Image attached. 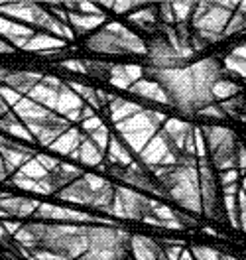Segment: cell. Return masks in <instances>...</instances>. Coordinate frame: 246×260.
I'll list each match as a JSON object with an SVG mask.
<instances>
[{
  "mask_svg": "<svg viewBox=\"0 0 246 260\" xmlns=\"http://www.w3.org/2000/svg\"><path fill=\"white\" fill-rule=\"evenodd\" d=\"M6 239H8V233H6V231H4V227H2V223H0V241H2V243H4V241H6Z\"/></svg>",
  "mask_w": 246,
  "mask_h": 260,
  "instance_id": "61",
  "label": "cell"
},
{
  "mask_svg": "<svg viewBox=\"0 0 246 260\" xmlns=\"http://www.w3.org/2000/svg\"><path fill=\"white\" fill-rule=\"evenodd\" d=\"M230 55L240 57V59H246V44H242V46H236V48L232 49V53H230Z\"/></svg>",
  "mask_w": 246,
  "mask_h": 260,
  "instance_id": "55",
  "label": "cell"
},
{
  "mask_svg": "<svg viewBox=\"0 0 246 260\" xmlns=\"http://www.w3.org/2000/svg\"><path fill=\"white\" fill-rule=\"evenodd\" d=\"M199 170V189H201V209L203 213L213 219V221H223V213H221V203H219V187H217V179L211 170V166L207 160H199L197 164Z\"/></svg>",
  "mask_w": 246,
  "mask_h": 260,
  "instance_id": "15",
  "label": "cell"
},
{
  "mask_svg": "<svg viewBox=\"0 0 246 260\" xmlns=\"http://www.w3.org/2000/svg\"><path fill=\"white\" fill-rule=\"evenodd\" d=\"M8 113H10V109H8V107H6V103L0 99V118H2L4 114H8Z\"/></svg>",
  "mask_w": 246,
  "mask_h": 260,
  "instance_id": "59",
  "label": "cell"
},
{
  "mask_svg": "<svg viewBox=\"0 0 246 260\" xmlns=\"http://www.w3.org/2000/svg\"><path fill=\"white\" fill-rule=\"evenodd\" d=\"M164 197L173 199L181 209L187 213L199 215L201 209V189H199V170H197V158H185L181 156L178 166L169 168L164 176L156 179Z\"/></svg>",
  "mask_w": 246,
  "mask_h": 260,
  "instance_id": "4",
  "label": "cell"
},
{
  "mask_svg": "<svg viewBox=\"0 0 246 260\" xmlns=\"http://www.w3.org/2000/svg\"><path fill=\"white\" fill-rule=\"evenodd\" d=\"M12 51H14V48L10 44H6L4 40H0V53H12Z\"/></svg>",
  "mask_w": 246,
  "mask_h": 260,
  "instance_id": "56",
  "label": "cell"
},
{
  "mask_svg": "<svg viewBox=\"0 0 246 260\" xmlns=\"http://www.w3.org/2000/svg\"><path fill=\"white\" fill-rule=\"evenodd\" d=\"M38 201L36 199H28V197H16V195H8L4 199H0V217L8 219V217H14V219H24V217H30L38 209Z\"/></svg>",
  "mask_w": 246,
  "mask_h": 260,
  "instance_id": "22",
  "label": "cell"
},
{
  "mask_svg": "<svg viewBox=\"0 0 246 260\" xmlns=\"http://www.w3.org/2000/svg\"><path fill=\"white\" fill-rule=\"evenodd\" d=\"M211 95H213L215 101L225 103V101H229V99H232V97H238V95H240V87H238L236 83L227 81V79H219V81H215L213 87H211Z\"/></svg>",
  "mask_w": 246,
  "mask_h": 260,
  "instance_id": "37",
  "label": "cell"
},
{
  "mask_svg": "<svg viewBox=\"0 0 246 260\" xmlns=\"http://www.w3.org/2000/svg\"><path fill=\"white\" fill-rule=\"evenodd\" d=\"M33 158H36V160H38L40 164H42V168H46L48 172H53V170H55V168L61 164L59 160H55L53 156H49V154H36Z\"/></svg>",
  "mask_w": 246,
  "mask_h": 260,
  "instance_id": "49",
  "label": "cell"
},
{
  "mask_svg": "<svg viewBox=\"0 0 246 260\" xmlns=\"http://www.w3.org/2000/svg\"><path fill=\"white\" fill-rule=\"evenodd\" d=\"M85 140V134H83L81 130L77 128H69L65 130L55 142H51L49 144V150L53 152V154H61V156H71L77 148L81 146V142Z\"/></svg>",
  "mask_w": 246,
  "mask_h": 260,
  "instance_id": "28",
  "label": "cell"
},
{
  "mask_svg": "<svg viewBox=\"0 0 246 260\" xmlns=\"http://www.w3.org/2000/svg\"><path fill=\"white\" fill-rule=\"evenodd\" d=\"M6 178H8V172H6L4 162H2V156H0V181H6Z\"/></svg>",
  "mask_w": 246,
  "mask_h": 260,
  "instance_id": "57",
  "label": "cell"
},
{
  "mask_svg": "<svg viewBox=\"0 0 246 260\" xmlns=\"http://www.w3.org/2000/svg\"><path fill=\"white\" fill-rule=\"evenodd\" d=\"M0 16L16 20V22L32 28V30L40 28L46 34L61 38L65 42L75 38V34L71 32V28L67 24L59 22L46 6L38 4V2H2L0 4Z\"/></svg>",
  "mask_w": 246,
  "mask_h": 260,
  "instance_id": "6",
  "label": "cell"
},
{
  "mask_svg": "<svg viewBox=\"0 0 246 260\" xmlns=\"http://www.w3.org/2000/svg\"><path fill=\"white\" fill-rule=\"evenodd\" d=\"M144 107H140V105H136V103H132V101H126V99H118V97H113V101L109 103V113H111V120L118 124V122H122V120H126V118H130L134 116L136 113H140Z\"/></svg>",
  "mask_w": 246,
  "mask_h": 260,
  "instance_id": "33",
  "label": "cell"
},
{
  "mask_svg": "<svg viewBox=\"0 0 246 260\" xmlns=\"http://www.w3.org/2000/svg\"><path fill=\"white\" fill-rule=\"evenodd\" d=\"M240 189L244 191V195H246V176H242V183H240Z\"/></svg>",
  "mask_w": 246,
  "mask_h": 260,
  "instance_id": "62",
  "label": "cell"
},
{
  "mask_svg": "<svg viewBox=\"0 0 246 260\" xmlns=\"http://www.w3.org/2000/svg\"><path fill=\"white\" fill-rule=\"evenodd\" d=\"M104 158H107V162L111 164V166L122 168V170H126V168L134 162V160H132L130 150L124 146L122 140H120L118 136H115V134H111V140H109V146H107Z\"/></svg>",
  "mask_w": 246,
  "mask_h": 260,
  "instance_id": "30",
  "label": "cell"
},
{
  "mask_svg": "<svg viewBox=\"0 0 246 260\" xmlns=\"http://www.w3.org/2000/svg\"><path fill=\"white\" fill-rule=\"evenodd\" d=\"M12 113L16 114V118L28 128V132L33 136L36 144L49 146L51 142H55L65 130H69V120L53 114L51 111L44 109L42 105L33 103L32 99L22 97V101L12 109Z\"/></svg>",
  "mask_w": 246,
  "mask_h": 260,
  "instance_id": "5",
  "label": "cell"
},
{
  "mask_svg": "<svg viewBox=\"0 0 246 260\" xmlns=\"http://www.w3.org/2000/svg\"><path fill=\"white\" fill-rule=\"evenodd\" d=\"M238 179H240V172H238V170L221 172V183H223V187H225V185H234V183H238Z\"/></svg>",
  "mask_w": 246,
  "mask_h": 260,
  "instance_id": "51",
  "label": "cell"
},
{
  "mask_svg": "<svg viewBox=\"0 0 246 260\" xmlns=\"http://www.w3.org/2000/svg\"><path fill=\"white\" fill-rule=\"evenodd\" d=\"M238 32H246V18L242 16V14H238V12H234L232 18H230L229 26H227L225 32H223V38L232 36V34H238Z\"/></svg>",
  "mask_w": 246,
  "mask_h": 260,
  "instance_id": "44",
  "label": "cell"
},
{
  "mask_svg": "<svg viewBox=\"0 0 246 260\" xmlns=\"http://www.w3.org/2000/svg\"><path fill=\"white\" fill-rule=\"evenodd\" d=\"M158 14H160V20L164 22V26H173L175 24V18H173V10H171V2H162L158 8Z\"/></svg>",
  "mask_w": 246,
  "mask_h": 260,
  "instance_id": "48",
  "label": "cell"
},
{
  "mask_svg": "<svg viewBox=\"0 0 246 260\" xmlns=\"http://www.w3.org/2000/svg\"><path fill=\"white\" fill-rule=\"evenodd\" d=\"M109 215L115 219H126V221H146L152 215V197L142 195L136 189L118 185L115 187L113 203L109 207Z\"/></svg>",
  "mask_w": 246,
  "mask_h": 260,
  "instance_id": "12",
  "label": "cell"
},
{
  "mask_svg": "<svg viewBox=\"0 0 246 260\" xmlns=\"http://www.w3.org/2000/svg\"><path fill=\"white\" fill-rule=\"evenodd\" d=\"M89 138L97 144L104 154H107V146H109V140H111V130L107 128V126H102V128L95 130V132H91L89 134Z\"/></svg>",
  "mask_w": 246,
  "mask_h": 260,
  "instance_id": "46",
  "label": "cell"
},
{
  "mask_svg": "<svg viewBox=\"0 0 246 260\" xmlns=\"http://www.w3.org/2000/svg\"><path fill=\"white\" fill-rule=\"evenodd\" d=\"M63 67L69 71H77L83 75H93V77H100V79H109L111 75V63H102V61H85V59H69L63 61Z\"/></svg>",
  "mask_w": 246,
  "mask_h": 260,
  "instance_id": "29",
  "label": "cell"
},
{
  "mask_svg": "<svg viewBox=\"0 0 246 260\" xmlns=\"http://www.w3.org/2000/svg\"><path fill=\"white\" fill-rule=\"evenodd\" d=\"M134 260H165L164 248L160 241H154L144 235H130V246Z\"/></svg>",
  "mask_w": 246,
  "mask_h": 260,
  "instance_id": "21",
  "label": "cell"
},
{
  "mask_svg": "<svg viewBox=\"0 0 246 260\" xmlns=\"http://www.w3.org/2000/svg\"><path fill=\"white\" fill-rule=\"evenodd\" d=\"M69 158L75 160V162L85 164V166H102V162H104V152L91 138H85L81 142V146L77 148Z\"/></svg>",
  "mask_w": 246,
  "mask_h": 260,
  "instance_id": "31",
  "label": "cell"
},
{
  "mask_svg": "<svg viewBox=\"0 0 246 260\" xmlns=\"http://www.w3.org/2000/svg\"><path fill=\"white\" fill-rule=\"evenodd\" d=\"M180 260H195L193 258V254H191V250H187V248H183L180 254Z\"/></svg>",
  "mask_w": 246,
  "mask_h": 260,
  "instance_id": "58",
  "label": "cell"
},
{
  "mask_svg": "<svg viewBox=\"0 0 246 260\" xmlns=\"http://www.w3.org/2000/svg\"><path fill=\"white\" fill-rule=\"evenodd\" d=\"M28 99H32L33 103L42 105L44 109H48L69 122H83V120L95 116V111L91 107H87L81 99L71 91L67 81L59 79V77L44 75L42 81L28 93Z\"/></svg>",
  "mask_w": 246,
  "mask_h": 260,
  "instance_id": "3",
  "label": "cell"
},
{
  "mask_svg": "<svg viewBox=\"0 0 246 260\" xmlns=\"http://www.w3.org/2000/svg\"><path fill=\"white\" fill-rule=\"evenodd\" d=\"M115 195V185L97 174H83L79 179L69 183L59 191V199L83 207H91L107 213Z\"/></svg>",
  "mask_w": 246,
  "mask_h": 260,
  "instance_id": "8",
  "label": "cell"
},
{
  "mask_svg": "<svg viewBox=\"0 0 246 260\" xmlns=\"http://www.w3.org/2000/svg\"><path fill=\"white\" fill-rule=\"evenodd\" d=\"M165 120L167 116L164 113L142 109L140 113H136L134 116L118 122L115 126L118 138L130 150V154H140L148 142L158 134V130L164 126Z\"/></svg>",
  "mask_w": 246,
  "mask_h": 260,
  "instance_id": "10",
  "label": "cell"
},
{
  "mask_svg": "<svg viewBox=\"0 0 246 260\" xmlns=\"http://www.w3.org/2000/svg\"><path fill=\"white\" fill-rule=\"evenodd\" d=\"M128 91L136 97L148 99V101H154V103H160V105H169V99L162 89V85L156 83L154 79H140V81L134 83Z\"/></svg>",
  "mask_w": 246,
  "mask_h": 260,
  "instance_id": "27",
  "label": "cell"
},
{
  "mask_svg": "<svg viewBox=\"0 0 246 260\" xmlns=\"http://www.w3.org/2000/svg\"><path fill=\"white\" fill-rule=\"evenodd\" d=\"M0 156H2V162H4V168H6L8 176L10 174L14 176L24 164L32 160L33 156H36V152H33L32 148L24 146L22 142H16V140L0 134Z\"/></svg>",
  "mask_w": 246,
  "mask_h": 260,
  "instance_id": "18",
  "label": "cell"
},
{
  "mask_svg": "<svg viewBox=\"0 0 246 260\" xmlns=\"http://www.w3.org/2000/svg\"><path fill=\"white\" fill-rule=\"evenodd\" d=\"M221 63L217 59H199L191 65L178 69H150L148 75L162 85L169 105L180 109L181 113L193 114L213 105L211 87L221 79Z\"/></svg>",
  "mask_w": 246,
  "mask_h": 260,
  "instance_id": "1",
  "label": "cell"
},
{
  "mask_svg": "<svg viewBox=\"0 0 246 260\" xmlns=\"http://www.w3.org/2000/svg\"><path fill=\"white\" fill-rule=\"evenodd\" d=\"M67 85H69V87H71V91L81 99L87 107H91L93 111H97V109L102 107V105H100V101H98L97 89H93V87H89V85H83V83H77V81H67Z\"/></svg>",
  "mask_w": 246,
  "mask_h": 260,
  "instance_id": "36",
  "label": "cell"
},
{
  "mask_svg": "<svg viewBox=\"0 0 246 260\" xmlns=\"http://www.w3.org/2000/svg\"><path fill=\"white\" fill-rule=\"evenodd\" d=\"M242 113L244 114H240V118H246V105H244V109H242Z\"/></svg>",
  "mask_w": 246,
  "mask_h": 260,
  "instance_id": "63",
  "label": "cell"
},
{
  "mask_svg": "<svg viewBox=\"0 0 246 260\" xmlns=\"http://www.w3.org/2000/svg\"><path fill=\"white\" fill-rule=\"evenodd\" d=\"M223 205L227 213V221L234 229H238V205H236V195H225L223 197Z\"/></svg>",
  "mask_w": 246,
  "mask_h": 260,
  "instance_id": "41",
  "label": "cell"
},
{
  "mask_svg": "<svg viewBox=\"0 0 246 260\" xmlns=\"http://www.w3.org/2000/svg\"><path fill=\"white\" fill-rule=\"evenodd\" d=\"M83 176V172L73 166V164L61 162L53 172H49L44 179L38 181V193L40 195H49L53 191H61L63 187H67L69 183H73L75 179H79Z\"/></svg>",
  "mask_w": 246,
  "mask_h": 260,
  "instance_id": "17",
  "label": "cell"
},
{
  "mask_svg": "<svg viewBox=\"0 0 246 260\" xmlns=\"http://www.w3.org/2000/svg\"><path fill=\"white\" fill-rule=\"evenodd\" d=\"M44 75L36 71H24V69H6L0 67V85L16 91L18 95H28L38 83L42 81Z\"/></svg>",
  "mask_w": 246,
  "mask_h": 260,
  "instance_id": "19",
  "label": "cell"
},
{
  "mask_svg": "<svg viewBox=\"0 0 246 260\" xmlns=\"http://www.w3.org/2000/svg\"><path fill=\"white\" fill-rule=\"evenodd\" d=\"M236 170L238 172H242V176H244V172H246V148L238 142V146H236Z\"/></svg>",
  "mask_w": 246,
  "mask_h": 260,
  "instance_id": "52",
  "label": "cell"
},
{
  "mask_svg": "<svg viewBox=\"0 0 246 260\" xmlns=\"http://www.w3.org/2000/svg\"><path fill=\"white\" fill-rule=\"evenodd\" d=\"M2 227H4V231H6L8 235L14 237L18 231H20V227H22V223H20V221H8V219H4V221H2Z\"/></svg>",
  "mask_w": 246,
  "mask_h": 260,
  "instance_id": "54",
  "label": "cell"
},
{
  "mask_svg": "<svg viewBox=\"0 0 246 260\" xmlns=\"http://www.w3.org/2000/svg\"><path fill=\"white\" fill-rule=\"evenodd\" d=\"M126 260H132V258H126Z\"/></svg>",
  "mask_w": 246,
  "mask_h": 260,
  "instance_id": "64",
  "label": "cell"
},
{
  "mask_svg": "<svg viewBox=\"0 0 246 260\" xmlns=\"http://www.w3.org/2000/svg\"><path fill=\"white\" fill-rule=\"evenodd\" d=\"M244 99L240 97H232V99H229V101H225V103H221L219 107H221V111L225 113V116L229 114V116H236V118H240V111L244 109Z\"/></svg>",
  "mask_w": 246,
  "mask_h": 260,
  "instance_id": "42",
  "label": "cell"
},
{
  "mask_svg": "<svg viewBox=\"0 0 246 260\" xmlns=\"http://www.w3.org/2000/svg\"><path fill=\"white\" fill-rule=\"evenodd\" d=\"M191 254L195 260H221V252L215 250L211 246H193L191 248Z\"/></svg>",
  "mask_w": 246,
  "mask_h": 260,
  "instance_id": "45",
  "label": "cell"
},
{
  "mask_svg": "<svg viewBox=\"0 0 246 260\" xmlns=\"http://www.w3.org/2000/svg\"><path fill=\"white\" fill-rule=\"evenodd\" d=\"M236 12L238 14H242L246 18V2H238V6H236Z\"/></svg>",
  "mask_w": 246,
  "mask_h": 260,
  "instance_id": "60",
  "label": "cell"
},
{
  "mask_svg": "<svg viewBox=\"0 0 246 260\" xmlns=\"http://www.w3.org/2000/svg\"><path fill=\"white\" fill-rule=\"evenodd\" d=\"M16 244L32 250H46L63 260H79L89 248L87 227L79 225H46V223H30L22 225L14 235Z\"/></svg>",
  "mask_w": 246,
  "mask_h": 260,
  "instance_id": "2",
  "label": "cell"
},
{
  "mask_svg": "<svg viewBox=\"0 0 246 260\" xmlns=\"http://www.w3.org/2000/svg\"><path fill=\"white\" fill-rule=\"evenodd\" d=\"M87 48L107 55H146V42L118 22H107L87 40Z\"/></svg>",
  "mask_w": 246,
  "mask_h": 260,
  "instance_id": "7",
  "label": "cell"
},
{
  "mask_svg": "<svg viewBox=\"0 0 246 260\" xmlns=\"http://www.w3.org/2000/svg\"><path fill=\"white\" fill-rule=\"evenodd\" d=\"M65 48H67L65 40L55 38V36L46 32H36L22 49L24 51H40L42 55H48V53H53L57 49H65Z\"/></svg>",
  "mask_w": 246,
  "mask_h": 260,
  "instance_id": "26",
  "label": "cell"
},
{
  "mask_svg": "<svg viewBox=\"0 0 246 260\" xmlns=\"http://www.w3.org/2000/svg\"><path fill=\"white\" fill-rule=\"evenodd\" d=\"M197 2H171V10H173V18H175V26L178 24H187L191 22V16L195 12Z\"/></svg>",
  "mask_w": 246,
  "mask_h": 260,
  "instance_id": "38",
  "label": "cell"
},
{
  "mask_svg": "<svg viewBox=\"0 0 246 260\" xmlns=\"http://www.w3.org/2000/svg\"><path fill=\"white\" fill-rule=\"evenodd\" d=\"M225 69L232 73V75H238L246 79V59H240V57H234V55H229L225 59Z\"/></svg>",
  "mask_w": 246,
  "mask_h": 260,
  "instance_id": "43",
  "label": "cell"
},
{
  "mask_svg": "<svg viewBox=\"0 0 246 260\" xmlns=\"http://www.w3.org/2000/svg\"><path fill=\"white\" fill-rule=\"evenodd\" d=\"M33 34H36V30L24 26V24H20L16 20L0 16V40H4L6 44H10L14 49L24 48Z\"/></svg>",
  "mask_w": 246,
  "mask_h": 260,
  "instance_id": "20",
  "label": "cell"
},
{
  "mask_svg": "<svg viewBox=\"0 0 246 260\" xmlns=\"http://www.w3.org/2000/svg\"><path fill=\"white\" fill-rule=\"evenodd\" d=\"M0 132H4V134H8V136H12V138H16L20 142H28V144H36V140H33V136L28 132V128L20 122L16 118V114L14 113H8L4 114L2 118H0Z\"/></svg>",
  "mask_w": 246,
  "mask_h": 260,
  "instance_id": "32",
  "label": "cell"
},
{
  "mask_svg": "<svg viewBox=\"0 0 246 260\" xmlns=\"http://www.w3.org/2000/svg\"><path fill=\"white\" fill-rule=\"evenodd\" d=\"M144 79V69L140 65H113L109 83L116 89H130L136 81Z\"/></svg>",
  "mask_w": 246,
  "mask_h": 260,
  "instance_id": "24",
  "label": "cell"
},
{
  "mask_svg": "<svg viewBox=\"0 0 246 260\" xmlns=\"http://www.w3.org/2000/svg\"><path fill=\"white\" fill-rule=\"evenodd\" d=\"M16 174H20V176H24V178H28V179H33V181H40V179L46 178L49 172L46 170V168H42V164L38 162L36 158H32L30 162L24 164Z\"/></svg>",
  "mask_w": 246,
  "mask_h": 260,
  "instance_id": "39",
  "label": "cell"
},
{
  "mask_svg": "<svg viewBox=\"0 0 246 260\" xmlns=\"http://www.w3.org/2000/svg\"><path fill=\"white\" fill-rule=\"evenodd\" d=\"M89 248L79 260H126L130 235L115 227H87Z\"/></svg>",
  "mask_w": 246,
  "mask_h": 260,
  "instance_id": "11",
  "label": "cell"
},
{
  "mask_svg": "<svg viewBox=\"0 0 246 260\" xmlns=\"http://www.w3.org/2000/svg\"><path fill=\"white\" fill-rule=\"evenodd\" d=\"M146 55L152 63V69H178V67H183L187 61V57H183L180 51H175L162 36H156L150 42Z\"/></svg>",
  "mask_w": 246,
  "mask_h": 260,
  "instance_id": "16",
  "label": "cell"
},
{
  "mask_svg": "<svg viewBox=\"0 0 246 260\" xmlns=\"http://www.w3.org/2000/svg\"><path fill=\"white\" fill-rule=\"evenodd\" d=\"M42 221H53V223H63V225H89V223H102L111 227V219L91 215L89 211H77L73 207H61L53 203H40L33 213Z\"/></svg>",
  "mask_w": 246,
  "mask_h": 260,
  "instance_id": "14",
  "label": "cell"
},
{
  "mask_svg": "<svg viewBox=\"0 0 246 260\" xmlns=\"http://www.w3.org/2000/svg\"><path fill=\"white\" fill-rule=\"evenodd\" d=\"M201 134H203V140H205V146H207V154H211L215 148L219 146L221 142H225L227 138H230L234 132L225 126H217V124H207V126H201Z\"/></svg>",
  "mask_w": 246,
  "mask_h": 260,
  "instance_id": "35",
  "label": "cell"
},
{
  "mask_svg": "<svg viewBox=\"0 0 246 260\" xmlns=\"http://www.w3.org/2000/svg\"><path fill=\"white\" fill-rule=\"evenodd\" d=\"M236 6L238 2H197L189 22L195 30L193 34L205 46L223 40V32L236 12Z\"/></svg>",
  "mask_w": 246,
  "mask_h": 260,
  "instance_id": "9",
  "label": "cell"
},
{
  "mask_svg": "<svg viewBox=\"0 0 246 260\" xmlns=\"http://www.w3.org/2000/svg\"><path fill=\"white\" fill-rule=\"evenodd\" d=\"M67 12V10H65ZM107 22V16H91V14H81V12H67V26L71 28V32L75 36L89 34L97 28H102Z\"/></svg>",
  "mask_w": 246,
  "mask_h": 260,
  "instance_id": "25",
  "label": "cell"
},
{
  "mask_svg": "<svg viewBox=\"0 0 246 260\" xmlns=\"http://www.w3.org/2000/svg\"><path fill=\"white\" fill-rule=\"evenodd\" d=\"M140 156V164L144 166V170H152V168H173L180 162L181 154L173 148V144L167 140L162 128L158 130V134L148 142L144 150L138 154Z\"/></svg>",
  "mask_w": 246,
  "mask_h": 260,
  "instance_id": "13",
  "label": "cell"
},
{
  "mask_svg": "<svg viewBox=\"0 0 246 260\" xmlns=\"http://www.w3.org/2000/svg\"><path fill=\"white\" fill-rule=\"evenodd\" d=\"M162 248H164L165 260H180V254L183 250L181 243H178V241H164Z\"/></svg>",
  "mask_w": 246,
  "mask_h": 260,
  "instance_id": "47",
  "label": "cell"
},
{
  "mask_svg": "<svg viewBox=\"0 0 246 260\" xmlns=\"http://www.w3.org/2000/svg\"><path fill=\"white\" fill-rule=\"evenodd\" d=\"M236 146H238V140L232 134L230 138H227L225 142H221L211 152V160H213L217 170H221V172L236 170Z\"/></svg>",
  "mask_w": 246,
  "mask_h": 260,
  "instance_id": "23",
  "label": "cell"
},
{
  "mask_svg": "<svg viewBox=\"0 0 246 260\" xmlns=\"http://www.w3.org/2000/svg\"><path fill=\"white\" fill-rule=\"evenodd\" d=\"M134 26L146 30V32H154L158 28V10L154 6H142L138 10H134L128 16Z\"/></svg>",
  "mask_w": 246,
  "mask_h": 260,
  "instance_id": "34",
  "label": "cell"
},
{
  "mask_svg": "<svg viewBox=\"0 0 246 260\" xmlns=\"http://www.w3.org/2000/svg\"><path fill=\"white\" fill-rule=\"evenodd\" d=\"M199 114H203V116H213V118H225V113L221 111V107H215V105L205 107L203 111H199Z\"/></svg>",
  "mask_w": 246,
  "mask_h": 260,
  "instance_id": "53",
  "label": "cell"
},
{
  "mask_svg": "<svg viewBox=\"0 0 246 260\" xmlns=\"http://www.w3.org/2000/svg\"><path fill=\"white\" fill-rule=\"evenodd\" d=\"M98 6H107L111 10H115L116 14H126V12H134L138 6H144V2L138 0H102L98 2Z\"/></svg>",
  "mask_w": 246,
  "mask_h": 260,
  "instance_id": "40",
  "label": "cell"
},
{
  "mask_svg": "<svg viewBox=\"0 0 246 260\" xmlns=\"http://www.w3.org/2000/svg\"><path fill=\"white\" fill-rule=\"evenodd\" d=\"M104 126V122H102V118L100 116H91V118H87V120H83L81 122V128L85 130V132H95V130H98V128H102Z\"/></svg>",
  "mask_w": 246,
  "mask_h": 260,
  "instance_id": "50",
  "label": "cell"
}]
</instances>
